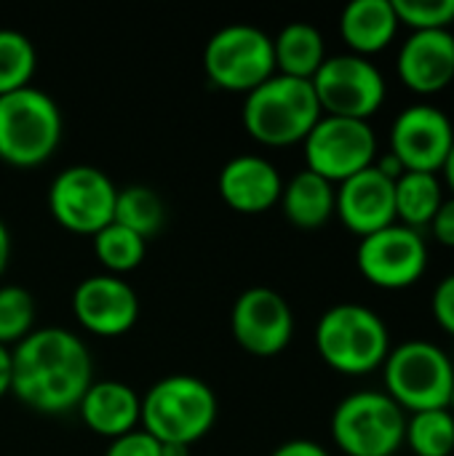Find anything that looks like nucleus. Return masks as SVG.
<instances>
[{
    "label": "nucleus",
    "instance_id": "obj_21",
    "mask_svg": "<svg viewBox=\"0 0 454 456\" xmlns=\"http://www.w3.org/2000/svg\"><path fill=\"white\" fill-rule=\"evenodd\" d=\"M284 216L300 230H318L334 216L337 187L313 171H300L289 182H284L281 192Z\"/></svg>",
    "mask_w": 454,
    "mask_h": 456
},
{
    "label": "nucleus",
    "instance_id": "obj_9",
    "mask_svg": "<svg viewBox=\"0 0 454 456\" xmlns=\"http://www.w3.org/2000/svg\"><path fill=\"white\" fill-rule=\"evenodd\" d=\"M310 83L324 115L351 120H369L388 94L377 64L356 53L326 56Z\"/></svg>",
    "mask_w": 454,
    "mask_h": 456
},
{
    "label": "nucleus",
    "instance_id": "obj_24",
    "mask_svg": "<svg viewBox=\"0 0 454 456\" xmlns=\"http://www.w3.org/2000/svg\"><path fill=\"white\" fill-rule=\"evenodd\" d=\"M163 219H166V206L153 187L131 184V187L118 190L112 222L128 227L131 232H136L139 238L147 240V238L161 232Z\"/></svg>",
    "mask_w": 454,
    "mask_h": 456
},
{
    "label": "nucleus",
    "instance_id": "obj_34",
    "mask_svg": "<svg viewBox=\"0 0 454 456\" xmlns=\"http://www.w3.org/2000/svg\"><path fill=\"white\" fill-rule=\"evenodd\" d=\"M11 393V347L0 345V398Z\"/></svg>",
    "mask_w": 454,
    "mask_h": 456
},
{
    "label": "nucleus",
    "instance_id": "obj_14",
    "mask_svg": "<svg viewBox=\"0 0 454 456\" xmlns=\"http://www.w3.org/2000/svg\"><path fill=\"white\" fill-rule=\"evenodd\" d=\"M454 144L452 120L433 104H412L401 110L391 126V155L404 171L439 174Z\"/></svg>",
    "mask_w": 454,
    "mask_h": 456
},
{
    "label": "nucleus",
    "instance_id": "obj_8",
    "mask_svg": "<svg viewBox=\"0 0 454 456\" xmlns=\"http://www.w3.org/2000/svg\"><path fill=\"white\" fill-rule=\"evenodd\" d=\"M203 69L217 88L249 94L276 75L273 37L254 24H227L209 37Z\"/></svg>",
    "mask_w": 454,
    "mask_h": 456
},
{
    "label": "nucleus",
    "instance_id": "obj_22",
    "mask_svg": "<svg viewBox=\"0 0 454 456\" xmlns=\"http://www.w3.org/2000/svg\"><path fill=\"white\" fill-rule=\"evenodd\" d=\"M273 56L278 75L313 80L326 59V43L318 27L308 21H292L273 37Z\"/></svg>",
    "mask_w": 454,
    "mask_h": 456
},
{
    "label": "nucleus",
    "instance_id": "obj_27",
    "mask_svg": "<svg viewBox=\"0 0 454 456\" xmlns=\"http://www.w3.org/2000/svg\"><path fill=\"white\" fill-rule=\"evenodd\" d=\"M37 53L32 40L19 29H0V96L29 86Z\"/></svg>",
    "mask_w": 454,
    "mask_h": 456
},
{
    "label": "nucleus",
    "instance_id": "obj_26",
    "mask_svg": "<svg viewBox=\"0 0 454 456\" xmlns=\"http://www.w3.org/2000/svg\"><path fill=\"white\" fill-rule=\"evenodd\" d=\"M404 444L415 456L454 454V414L450 409L417 411L407 419Z\"/></svg>",
    "mask_w": 454,
    "mask_h": 456
},
{
    "label": "nucleus",
    "instance_id": "obj_13",
    "mask_svg": "<svg viewBox=\"0 0 454 456\" xmlns=\"http://www.w3.org/2000/svg\"><path fill=\"white\" fill-rule=\"evenodd\" d=\"M230 329L238 347L257 358H273L284 353L294 337V313L278 291L254 286L235 299Z\"/></svg>",
    "mask_w": 454,
    "mask_h": 456
},
{
    "label": "nucleus",
    "instance_id": "obj_19",
    "mask_svg": "<svg viewBox=\"0 0 454 456\" xmlns=\"http://www.w3.org/2000/svg\"><path fill=\"white\" fill-rule=\"evenodd\" d=\"M78 411L91 433L115 441L139 428L142 398L126 382L102 379V382H91L83 401L78 403Z\"/></svg>",
    "mask_w": 454,
    "mask_h": 456
},
{
    "label": "nucleus",
    "instance_id": "obj_10",
    "mask_svg": "<svg viewBox=\"0 0 454 456\" xmlns=\"http://www.w3.org/2000/svg\"><path fill=\"white\" fill-rule=\"evenodd\" d=\"M115 182L96 166H70L48 187L51 216L75 235H96L115 219Z\"/></svg>",
    "mask_w": 454,
    "mask_h": 456
},
{
    "label": "nucleus",
    "instance_id": "obj_30",
    "mask_svg": "<svg viewBox=\"0 0 454 456\" xmlns=\"http://www.w3.org/2000/svg\"><path fill=\"white\" fill-rule=\"evenodd\" d=\"M104 456H161V444L144 433L142 428L110 441V449L104 452Z\"/></svg>",
    "mask_w": 454,
    "mask_h": 456
},
{
    "label": "nucleus",
    "instance_id": "obj_35",
    "mask_svg": "<svg viewBox=\"0 0 454 456\" xmlns=\"http://www.w3.org/2000/svg\"><path fill=\"white\" fill-rule=\"evenodd\" d=\"M8 259H11V235H8L5 222L0 219V275H3L5 267H8Z\"/></svg>",
    "mask_w": 454,
    "mask_h": 456
},
{
    "label": "nucleus",
    "instance_id": "obj_5",
    "mask_svg": "<svg viewBox=\"0 0 454 456\" xmlns=\"http://www.w3.org/2000/svg\"><path fill=\"white\" fill-rule=\"evenodd\" d=\"M59 104L40 88L24 86L0 96V160L16 168L45 163L62 142Z\"/></svg>",
    "mask_w": 454,
    "mask_h": 456
},
{
    "label": "nucleus",
    "instance_id": "obj_7",
    "mask_svg": "<svg viewBox=\"0 0 454 456\" xmlns=\"http://www.w3.org/2000/svg\"><path fill=\"white\" fill-rule=\"evenodd\" d=\"M404 433V409L377 390L351 393L332 414V441L345 456H393Z\"/></svg>",
    "mask_w": 454,
    "mask_h": 456
},
{
    "label": "nucleus",
    "instance_id": "obj_28",
    "mask_svg": "<svg viewBox=\"0 0 454 456\" xmlns=\"http://www.w3.org/2000/svg\"><path fill=\"white\" fill-rule=\"evenodd\" d=\"M35 299L21 286H0V345H19L32 334Z\"/></svg>",
    "mask_w": 454,
    "mask_h": 456
},
{
    "label": "nucleus",
    "instance_id": "obj_33",
    "mask_svg": "<svg viewBox=\"0 0 454 456\" xmlns=\"http://www.w3.org/2000/svg\"><path fill=\"white\" fill-rule=\"evenodd\" d=\"M270 456H332L321 444L316 441H305V438H297V441H286L281 444Z\"/></svg>",
    "mask_w": 454,
    "mask_h": 456
},
{
    "label": "nucleus",
    "instance_id": "obj_32",
    "mask_svg": "<svg viewBox=\"0 0 454 456\" xmlns=\"http://www.w3.org/2000/svg\"><path fill=\"white\" fill-rule=\"evenodd\" d=\"M431 230L436 235V240L447 248H454V198H444L442 208L436 211Z\"/></svg>",
    "mask_w": 454,
    "mask_h": 456
},
{
    "label": "nucleus",
    "instance_id": "obj_2",
    "mask_svg": "<svg viewBox=\"0 0 454 456\" xmlns=\"http://www.w3.org/2000/svg\"><path fill=\"white\" fill-rule=\"evenodd\" d=\"M217 393L198 377L171 374L158 379L142 398L139 425L158 444L193 446L217 425Z\"/></svg>",
    "mask_w": 454,
    "mask_h": 456
},
{
    "label": "nucleus",
    "instance_id": "obj_20",
    "mask_svg": "<svg viewBox=\"0 0 454 456\" xmlns=\"http://www.w3.org/2000/svg\"><path fill=\"white\" fill-rule=\"evenodd\" d=\"M399 32L393 0H353L340 16V35L351 53L372 56L385 51Z\"/></svg>",
    "mask_w": 454,
    "mask_h": 456
},
{
    "label": "nucleus",
    "instance_id": "obj_11",
    "mask_svg": "<svg viewBox=\"0 0 454 456\" xmlns=\"http://www.w3.org/2000/svg\"><path fill=\"white\" fill-rule=\"evenodd\" d=\"M308 171L324 176L332 184L361 174L377 160V134L369 120H351L321 115L313 131L302 142Z\"/></svg>",
    "mask_w": 454,
    "mask_h": 456
},
{
    "label": "nucleus",
    "instance_id": "obj_17",
    "mask_svg": "<svg viewBox=\"0 0 454 456\" xmlns=\"http://www.w3.org/2000/svg\"><path fill=\"white\" fill-rule=\"evenodd\" d=\"M401 83L420 96L444 91L454 80V35L450 29L412 32L396 61Z\"/></svg>",
    "mask_w": 454,
    "mask_h": 456
},
{
    "label": "nucleus",
    "instance_id": "obj_12",
    "mask_svg": "<svg viewBox=\"0 0 454 456\" xmlns=\"http://www.w3.org/2000/svg\"><path fill=\"white\" fill-rule=\"evenodd\" d=\"M356 265L367 283L385 291H401L415 286L425 275L428 246L417 230L396 222L385 230L361 238Z\"/></svg>",
    "mask_w": 454,
    "mask_h": 456
},
{
    "label": "nucleus",
    "instance_id": "obj_37",
    "mask_svg": "<svg viewBox=\"0 0 454 456\" xmlns=\"http://www.w3.org/2000/svg\"><path fill=\"white\" fill-rule=\"evenodd\" d=\"M161 456H190V446H179V444H161Z\"/></svg>",
    "mask_w": 454,
    "mask_h": 456
},
{
    "label": "nucleus",
    "instance_id": "obj_16",
    "mask_svg": "<svg viewBox=\"0 0 454 456\" xmlns=\"http://www.w3.org/2000/svg\"><path fill=\"white\" fill-rule=\"evenodd\" d=\"M334 214L359 238L396 224V182L375 166L364 168L337 187Z\"/></svg>",
    "mask_w": 454,
    "mask_h": 456
},
{
    "label": "nucleus",
    "instance_id": "obj_25",
    "mask_svg": "<svg viewBox=\"0 0 454 456\" xmlns=\"http://www.w3.org/2000/svg\"><path fill=\"white\" fill-rule=\"evenodd\" d=\"M94 254L110 275H126L142 265L147 254V240L128 227L110 222L94 235Z\"/></svg>",
    "mask_w": 454,
    "mask_h": 456
},
{
    "label": "nucleus",
    "instance_id": "obj_3",
    "mask_svg": "<svg viewBox=\"0 0 454 456\" xmlns=\"http://www.w3.org/2000/svg\"><path fill=\"white\" fill-rule=\"evenodd\" d=\"M321 115L324 112L313 83L278 72L249 91L241 110L246 134L268 147H289L305 142Z\"/></svg>",
    "mask_w": 454,
    "mask_h": 456
},
{
    "label": "nucleus",
    "instance_id": "obj_6",
    "mask_svg": "<svg viewBox=\"0 0 454 456\" xmlns=\"http://www.w3.org/2000/svg\"><path fill=\"white\" fill-rule=\"evenodd\" d=\"M385 395L404 414L450 409L454 387L452 358L428 339H407L388 353L383 363Z\"/></svg>",
    "mask_w": 454,
    "mask_h": 456
},
{
    "label": "nucleus",
    "instance_id": "obj_1",
    "mask_svg": "<svg viewBox=\"0 0 454 456\" xmlns=\"http://www.w3.org/2000/svg\"><path fill=\"white\" fill-rule=\"evenodd\" d=\"M94 382V363L86 342L62 329H32L11 350V393L37 414L78 409Z\"/></svg>",
    "mask_w": 454,
    "mask_h": 456
},
{
    "label": "nucleus",
    "instance_id": "obj_18",
    "mask_svg": "<svg viewBox=\"0 0 454 456\" xmlns=\"http://www.w3.org/2000/svg\"><path fill=\"white\" fill-rule=\"evenodd\" d=\"M222 200L238 214H262L281 200L284 179L281 171L262 155L230 158L217 179Z\"/></svg>",
    "mask_w": 454,
    "mask_h": 456
},
{
    "label": "nucleus",
    "instance_id": "obj_23",
    "mask_svg": "<svg viewBox=\"0 0 454 456\" xmlns=\"http://www.w3.org/2000/svg\"><path fill=\"white\" fill-rule=\"evenodd\" d=\"M442 203H444V187L439 174L404 171L396 179V219H401L399 224L420 232L423 227H431Z\"/></svg>",
    "mask_w": 454,
    "mask_h": 456
},
{
    "label": "nucleus",
    "instance_id": "obj_31",
    "mask_svg": "<svg viewBox=\"0 0 454 456\" xmlns=\"http://www.w3.org/2000/svg\"><path fill=\"white\" fill-rule=\"evenodd\" d=\"M431 313H433V321L439 323V329L454 337V273L442 278V283L433 289Z\"/></svg>",
    "mask_w": 454,
    "mask_h": 456
},
{
    "label": "nucleus",
    "instance_id": "obj_36",
    "mask_svg": "<svg viewBox=\"0 0 454 456\" xmlns=\"http://www.w3.org/2000/svg\"><path fill=\"white\" fill-rule=\"evenodd\" d=\"M442 174H444V182H447V187H450V192H452L454 198V144L452 150H450V155H447V160H444Z\"/></svg>",
    "mask_w": 454,
    "mask_h": 456
},
{
    "label": "nucleus",
    "instance_id": "obj_38",
    "mask_svg": "<svg viewBox=\"0 0 454 456\" xmlns=\"http://www.w3.org/2000/svg\"><path fill=\"white\" fill-rule=\"evenodd\" d=\"M450 411L454 414V387H452V398H450Z\"/></svg>",
    "mask_w": 454,
    "mask_h": 456
},
{
    "label": "nucleus",
    "instance_id": "obj_29",
    "mask_svg": "<svg viewBox=\"0 0 454 456\" xmlns=\"http://www.w3.org/2000/svg\"><path fill=\"white\" fill-rule=\"evenodd\" d=\"M399 24L412 27V32L450 29L454 24V0H393Z\"/></svg>",
    "mask_w": 454,
    "mask_h": 456
},
{
    "label": "nucleus",
    "instance_id": "obj_15",
    "mask_svg": "<svg viewBox=\"0 0 454 456\" xmlns=\"http://www.w3.org/2000/svg\"><path fill=\"white\" fill-rule=\"evenodd\" d=\"M72 313L78 323L96 337H120L139 318V297L120 275H91L75 286Z\"/></svg>",
    "mask_w": 454,
    "mask_h": 456
},
{
    "label": "nucleus",
    "instance_id": "obj_4",
    "mask_svg": "<svg viewBox=\"0 0 454 456\" xmlns=\"http://www.w3.org/2000/svg\"><path fill=\"white\" fill-rule=\"evenodd\" d=\"M316 350L329 369L345 377H364L383 369L391 353V331L375 310L345 302L318 318Z\"/></svg>",
    "mask_w": 454,
    "mask_h": 456
}]
</instances>
